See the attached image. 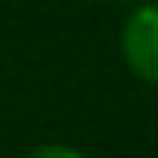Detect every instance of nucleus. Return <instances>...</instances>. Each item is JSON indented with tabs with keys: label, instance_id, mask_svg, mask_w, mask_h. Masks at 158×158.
Returning a JSON list of instances; mask_svg holds the SVG:
<instances>
[{
	"label": "nucleus",
	"instance_id": "f257e3e1",
	"mask_svg": "<svg viewBox=\"0 0 158 158\" xmlns=\"http://www.w3.org/2000/svg\"><path fill=\"white\" fill-rule=\"evenodd\" d=\"M118 47H122V61L137 79L158 86V4L144 0L140 7L129 11V18L122 22L118 32Z\"/></svg>",
	"mask_w": 158,
	"mask_h": 158
},
{
	"label": "nucleus",
	"instance_id": "f03ea898",
	"mask_svg": "<svg viewBox=\"0 0 158 158\" xmlns=\"http://www.w3.org/2000/svg\"><path fill=\"white\" fill-rule=\"evenodd\" d=\"M25 158H86L79 148H69V144H40L32 148Z\"/></svg>",
	"mask_w": 158,
	"mask_h": 158
},
{
	"label": "nucleus",
	"instance_id": "7ed1b4c3",
	"mask_svg": "<svg viewBox=\"0 0 158 158\" xmlns=\"http://www.w3.org/2000/svg\"><path fill=\"white\" fill-rule=\"evenodd\" d=\"M90 4H101V0H90Z\"/></svg>",
	"mask_w": 158,
	"mask_h": 158
},
{
	"label": "nucleus",
	"instance_id": "20e7f679",
	"mask_svg": "<svg viewBox=\"0 0 158 158\" xmlns=\"http://www.w3.org/2000/svg\"><path fill=\"white\" fill-rule=\"evenodd\" d=\"M155 4H158V0H155Z\"/></svg>",
	"mask_w": 158,
	"mask_h": 158
}]
</instances>
